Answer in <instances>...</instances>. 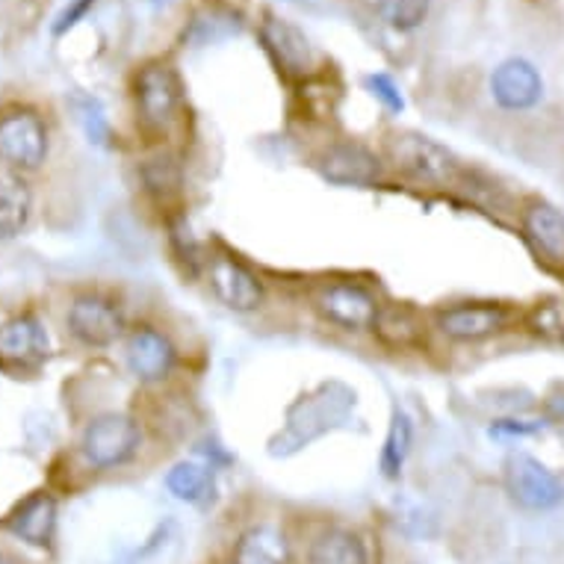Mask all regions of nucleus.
<instances>
[{
    "instance_id": "nucleus-1",
    "label": "nucleus",
    "mask_w": 564,
    "mask_h": 564,
    "mask_svg": "<svg viewBox=\"0 0 564 564\" xmlns=\"http://www.w3.org/2000/svg\"><path fill=\"white\" fill-rule=\"evenodd\" d=\"M384 151H388L390 166L416 184L449 186L458 181V172H462L458 160L441 142L423 133H411V130L390 133Z\"/></svg>"
},
{
    "instance_id": "nucleus-2",
    "label": "nucleus",
    "mask_w": 564,
    "mask_h": 564,
    "mask_svg": "<svg viewBox=\"0 0 564 564\" xmlns=\"http://www.w3.org/2000/svg\"><path fill=\"white\" fill-rule=\"evenodd\" d=\"M142 432L137 420L128 414H98L80 432L77 449L86 467L93 470H116L139 453Z\"/></svg>"
},
{
    "instance_id": "nucleus-3",
    "label": "nucleus",
    "mask_w": 564,
    "mask_h": 564,
    "mask_svg": "<svg viewBox=\"0 0 564 564\" xmlns=\"http://www.w3.org/2000/svg\"><path fill=\"white\" fill-rule=\"evenodd\" d=\"M51 139L47 124L30 107H10L0 112V163L15 172H33L47 160Z\"/></svg>"
},
{
    "instance_id": "nucleus-4",
    "label": "nucleus",
    "mask_w": 564,
    "mask_h": 564,
    "mask_svg": "<svg viewBox=\"0 0 564 564\" xmlns=\"http://www.w3.org/2000/svg\"><path fill=\"white\" fill-rule=\"evenodd\" d=\"M137 116L145 130H166L181 112L184 93L177 80L175 68L169 63H149L139 68L137 86Z\"/></svg>"
},
{
    "instance_id": "nucleus-5",
    "label": "nucleus",
    "mask_w": 564,
    "mask_h": 564,
    "mask_svg": "<svg viewBox=\"0 0 564 564\" xmlns=\"http://www.w3.org/2000/svg\"><path fill=\"white\" fill-rule=\"evenodd\" d=\"M68 334L89 349H107L124 337V314L116 299L104 293H77L65 311Z\"/></svg>"
},
{
    "instance_id": "nucleus-6",
    "label": "nucleus",
    "mask_w": 564,
    "mask_h": 564,
    "mask_svg": "<svg viewBox=\"0 0 564 564\" xmlns=\"http://www.w3.org/2000/svg\"><path fill=\"white\" fill-rule=\"evenodd\" d=\"M506 488L511 500L527 511H550L564 500V485L558 476L527 453L511 455L506 464Z\"/></svg>"
},
{
    "instance_id": "nucleus-7",
    "label": "nucleus",
    "mask_w": 564,
    "mask_h": 564,
    "mask_svg": "<svg viewBox=\"0 0 564 564\" xmlns=\"http://www.w3.org/2000/svg\"><path fill=\"white\" fill-rule=\"evenodd\" d=\"M51 355L45 323L33 314H19L0 325V367L36 370Z\"/></svg>"
},
{
    "instance_id": "nucleus-8",
    "label": "nucleus",
    "mask_w": 564,
    "mask_h": 564,
    "mask_svg": "<svg viewBox=\"0 0 564 564\" xmlns=\"http://www.w3.org/2000/svg\"><path fill=\"white\" fill-rule=\"evenodd\" d=\"M314 305L325 323L337 325L343 332L372 328L376 314H379V302L370 290L358 288V284H343V281L316 290Z\"/></svg>"
},
{
    "instance_id": "nucleus-9",
    "label": "nucleus",
    "mask_w": 564,
    "mask_h": 564,
    "mask_svg": "<svg viewBox=\"0 0 564 564\" xmlns=\"http://www.w3.org/2000/svg\"><path fill=\"white\" fill-rule=\"evenodd\" d=\"M207 284L214 290V296L237 314L258 311L263 302V288H260L258 275L231 254H214L207 260Z\"/></svg>"
},
{
    "instance_id": "nucleus-10",
    "label": "nucleus",
    "mask_w": 564,
    "mask_h": 564,
    "mask_svg": "<svg viewBox=\"0 0 564 564\" xmlns=\"http://www.w3.org/2000/svg\"><path fill=\"white\" fill-rule=\"evenodd\" d=\"M124 361L139 381H163L175 370L177 351L163 332L151 325H137L124 343Z\"/></svg>"
},
{
    "instance_id": "nucleus-11",
    "label": "nucleus",
    "mask_w": 564,
    "mask_h": 564,
    "mask_svg": "<svg viewBox=\"0 0 564 564\" xmlns=\"http://www.w3.org/2000/svg\"><path fill=\"white\" fill-rule=\"evenodd\" d=\"M260 36H263V45H267V51L272 54V59H275V65L284 75L307 77L314 72V47H311L305 33L293 28L288 19L269 15L263 21V28H260Z\"/></svg>"
},
{
    "instance_id": "nucleus-12",
    "label": "nucleus",
    "mask_w": 564,
    "mask_h": 564,
    "mask_svg": "<svg viewBox=\"0 0 564 564\" xmlns=\"http://www.w3.org/2000/svg\"><path fill=\"white\" fill-rule=\"evenodd\" d=\"M490 95L502 110H532L544 95V80L529 59H506L490 75Z\"/></svg>"
},
{
    "instance_id": "nucleus-13",
    "label": "nucleus",
    "mask_w": 564,
    "mask_h": 564,
    "mask_svg": "<svg viewBox=\"0 0 564 564\" xmlns=\"http://www.w3.org/2000/svg\"><path fill=\"white\" fill-rule=\"evenodd\" d=\"M509 323V311L500 305H455L437 314V328L444 337L455 343L485 340L490 334H497Z\"/></svg>"
},
{
    "instance_id": "nucleus-14",
    "label": "nucleus",
    "mask_w": 564,
    "mask_h": 564,
    "mask_svg": "<svg viewBox=\"0 0 564 564\" xmlns=\"http://www.w3.org/2000/svg\"><path fill=\"white\" fill-rule=\"evenodd\" d=\"M319 172L334 184L370 186L381 177V163L361 145L343 142V145H332L319 158Z\"/></svg>"
},
{
    "instance_id": "nucleus-15",
    "label": "nucleus",
    "mask_w": 564,
    "mask_h": 564,
    "mask_svg": "<svg viewBox=\"0 0 564 564\" xmlns=\"http://www.w3.org/2000/svg\"><path fill=\"white\" fill-rule=\"evenodd\" d=\"M33 216V189L28 177L0 163V242L15 240Z\"/></svg>"
},
{
    "instance_id": "nucleus-16",
    "label": "nucleus",
    "mask_w": 564,
    "mask_h": 564,
    "mask_svg": "<svg viewBox=\"0 0 564 564\" xmlns=\"http://www.w3.org/2000/svg\"><path fill=\"white\" fill-rule=\"evenodd\" d=\"M7 527L15 538H21L30 546H47L54 541L56 532V502L47 497L45 490H39L33 497L21 502L19 509L12 511Z\"/></svg>"
},
{
    "instance_id": "nucleus-17",
    "label": "nucleus",
    "mask_w": 564,
    "mask_h": 564,
    "mask_svg": "<svg viewBox=\"0 0 564 564\" xmlns=\"http://www.w3.org/2000/svg\"><path fill=\"white\" fill-rule=\"evenodd\" d=\"M523 231L546 263L564 267V216L553 204L532 202L523 210Z\"/></svg>"
},
{
    "instance_id": "nucleus-18",
    "label": "nucleus",
    "mask_w": 564,
    "mask_h": 564,
    "mask_svg": "<svg viewBox=\"0 0 564 564\" xmlns=\"http://www.w3.org/2000/svg\"><path fill=\"white\" fill-rule=\"evenodd\" d=\"M305 564H370V550L358 532L328 527L311 538Z\"/></svg>"
},
{
    "instance_id": "nucleus-19",
    "label": "nucleus",
    "mask_w": 564,
    "mask_h": 564,
    "mask_svg": "<svg viewBox=\"0 0 564 564\" xmlns=\"http://www.w3.org/2000/svg\"><path fill=\"white\" fill-rule=\"evenodd\" d=\"M288 538L272 523L242 532L234 546V564H288Z\"/></svg>"
},
{
    "instance_id": "nucleus-20",
    "label": "nucleus",
    "mask_w": 564,
    "mask_h": 564,
    "mask_svg": "<svg viewBox=\"0 0 564 564\" xmlns=\"http://www.w3.org/2000/svg\"><path fill=\"white\" fill-rule=\"evenodd\" d=\"M372 332L390 349H411L423 340V319L405 305H379Z\"/></svg>"
},
{
    "instance_id": "nucleus-21",
    "label": "nucleus",
    "mask_w": 564,
    "mask_h": 564,
    "mask_svg": "<svg viewBox=\"0 0 564 564\" xmlns=\"http://www.w3.org/2000/svg\"><path fill=\"white\" fill-rule=\"evenodd\" d=\"M166 488L172 490V497L189 506H202L210 500L214 494V479H210V467L195 462L175 464L166 476Z\"/></svg>"
},
{
    "instance_id": "nucleus-22",
    "label": "nucleus",
    "mask_w": 564,
    "mask_h": 564,
    "mask_svg": "<svg viewBox=\"0 0 564 564\" xmlns=\"http://www.w3.org/2000/svg\"><path fill=\"white\" fill-rule=\"evenodd\" d=\"M240 30V12L225 10V7H204L202 12H195L193 24L186 30V39H189V42H198V45H214L219 39L237 36Z\"/></svg>"
},
{
    "instance_id": "nucleus-23",
    "label": "nucleus",
    "mask_w": 564,
    "mask_h": 564,
    "mask_svg": "<svg viewBox=\"0 0 564 564\" xmlns=\"http://www.w3.org/2000/svg\"><path fill=\"white\" fill-rule=\"evenodd\" d=\"M411 441H414L411 420H408V414L397 411V414H393V423H390L384 449H381V470H384V476H388V479H399L402 464H405L408 453H411Z\"/></svg>"
},
{
    "instance_id": "nucleus-24",
    "label": "nucleus",
    "mask_w": 564,
    "mask_h": 564,
    "mask_svg": "<svg viewBox=\"0 0 564 564\" xmlns=\"http://www.w3.org/2000/svg\"><path fill=\"white\" fill-rule=\"evenodd\" d=\"M142 181H145V189H149L160 204L175 202L181 195V169L172 158H158L149 160L142 166Z\"/></svg>"
},
{
    "instance_id": "nucleus-25",
    "label": "nucleus",
    "mask_w": 564,
    "mask_h": 564,
    "mask_svg": "<svg viewBox=\"0 0 564 564\" xmlns=\"http://www.w3.org/2000/svg\"><path fill=\"white\" fill-rule=\"evenodd\" d=\"M429 7L432 0H379V15L390 30L411 33L426 21Z\"/></svg>"
},
{
    "instance_id": "nucleus-26",
    "label": "nucleus",
    "mask_w": 564,
    "mask_h": 564,
    "mask_svg": "<svg viewBox=\"0 0 564 564\" xmlns=\"http://www.w3.org/2000/svg\"><path fill=\"white\" fill-rule=\"evenodd\" d=\"M529 328L550 340H564V305L562 302H544L529 314Z\"/></svg>"
},
{
    "instance_id": "nucleus-27",
    "label": "nucleus",
    "mask_w": 564,
    "mask_h": 564,
    "mask_svg": "<svg viewBox=\"0 0 564 564\" xmlns=\"http://www.w3.org/2000/svg\"><path fill=\"white\" fill-rule=\"evenodd\" d=\"M367 86H370V93L379 98L384 107H388L390 112H399L402 107H405V101H402V93H399V86L393 84V77L388 75H370L367 77Z\"/></svg>"
},
{
    "instance_id": "nucleus-28",
    "label": "nucleus",
    "mask_w": 564,
    "mask_h": 564,
    "mask_svg": "<svg viewBox=\"0 0 564 564\" xmlns=\"http://www.w3.org/2000/svg\"><path fill=\"white\" fill-rule=\"evenodd\" d=\"M93 3H95V0H75L72 7H65L63 15H59V19H56V24H54V36H63L65 30L75 28L77 21L84 19L86 12H89V7H93Z\"/></svg>"
},
{
    "instance_id": "nucleus-29",
    "label": "nucleus",
    "mask_w": 564,
    "mask_h": 564,
    "mask_svg": "<svg viewBox=\"0 0 564 564\" xmlns=\"http://www.w3.org/2000/svg\"><path fill=\"white\" fill-rule=\"evenodd\" d=\"M0 564H19V562H15L10 553H3V550H0Z\"/></svg>"
},
{
    "instance_id": "nucleus-30",
    "label": "nucleus",
    "mask_w": 564,
    "mask_h": 564,
    "mask_svg": "<svg viewBox=\"0 0 564 564\" xmlns=\"http://www.w3.org/2000/svg\"><path fill=\"white\" fill-rule=\"evenodd\" d=\"M154 3H163V0H154Z\"/></svg>"
}]
</instances>
